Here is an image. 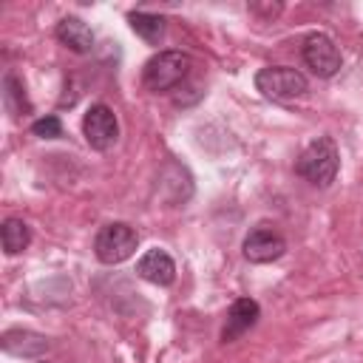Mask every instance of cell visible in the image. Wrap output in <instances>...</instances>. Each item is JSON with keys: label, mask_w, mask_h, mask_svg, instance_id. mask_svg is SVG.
Masks as SVG:
<instances>
[{"label": "cell", "mask_w": 363, "mask_h": 363, "mask_svg": "<svg viewBox=\"0 0 363 363\" xmlns=\"http://www.w3.org/2000/svg\"><path fill=\"white\" fill-rule=\"evenodd\" d=\"M136 244H139V235L130 224L125 221H111L105 227H99L96 238H94V255L113 267V264H122L125 258H130L136 252Z\"/></svg>", "instance_id": "cell-4"}, {"label": "cell", "mask_w": 363, "mask_h": 363, "mask_svg": "<svg viewBox=\"0 0 363 363\" xmlns=\"http://www.w3.org/2000/svg\"><path fill=\"white\" fill-rule=\"evenodd\" d=\"M193 68V60L190 54L184 51H176V48H167V51H159L153 54L145 68H142V82L147 91L153 94H164V91H173L176 85H182L187 79Z\"/></svg>", "instance_id": "cell-1"}, {"label": "cell", "mask_w": 363, "mask_h": 363, "mask_svg": "<svg viewBox=\"0 0 363 363\" xmlns=\"http://www.w3.org/2000/svg\"><path fill=\"white\" fill-rule=\"evenodd\" d=\"M31 133L40 136V139H60V136H62V122H60V116H54V113L40 116V119L31 125Z\"/></svg>", "instance_id": "cell-16"}, {"label": "cell", "mask_w": 363, "mask_h": 363, "mask_svg": "<svg viewBox=\"0 0 363 363\" xmlns=\"http://www.w3.org/2000/svg\"><path fill=\"white\" fill-rule=\"evenodd\" d=\"M301 54H303V62L312 68V74L320 77V79L335 77V74L340 71V65H343L340 48H337L335 40H332L329 34H323V31H312V34H306V37H303V48H301Z\"/></svg>", "instance_id": "cell-5"}, {"label": "cell", "mask_w": 363, "mask_h": 363, "mask_svg": "<svg viewBox=\"0 0 363 363\" xmlns=\"http://www.w3.org/2000/svg\"><path fill=\"white\" fill-rule=\"evenodd\" d=\"M54 34H57V40H60L65 48H71L74 54H91V48H94V31H91V26H88L85 20H79V17H62V20L57 23Z\"/></svg>", "instance_id": "cell-11"}, {"label": "cell", "mask_w": 363, "mask_h": 363, "mask_svg": "<svg viewBox=\"0 0 363 363\" xmlns=\"http://www.w3.org/2000/svg\"><path fill=\"white\" fill-rule=\"evenodd\" d=\"M82 136L94 150H111L119 139V119L105 102H94L82 116Z\"/></svg>", "instance_id": "cell-6"}, {"label": "cell", "mask_w": 363, "mask_h": 363, "mask_svg": "<svg viewBox=\"0 0 363 363\" xmlns=\"http://www.w3.org/2000/svg\"><path fill=\"white\" fill-rule=\"evenodd\" d=\"M3 105H6V111H9L14 119L31 113V105H28V99H26V88H23V82H20L11 71L3 77Z\"/></svg>", "instance_id": "cell-15"}, {"label": "cell", "mask_w": 363, "mask_h": 363, "mask_svg": "<svg viewBox=\"0 0 363 363\" xmlns=\"http://www.w3.org/2000/svg\"><path fill=\"white\" fill-rule=\"evenodd\" d=\"M0 238H3V252L6 255H20L31 241V230L23 218H6L3 230H0Z\"/></svg>", "instance_id": "cell-13"}, {"label": "cell", "mask_w": 363, "mask_h": 363, "mask_svg": "<svg viewBox=\"0 0 363 363\" xmlns=\"http://www.w3.org/2000/svg\"><path fill=\"white\" fill-rule=\"evenodd\" d=\"M128 23L133 28V34H139L145 43L156 45L162 37H164V17L159 14H147V11H130L128 14Z\"/></svg>", "instance_id": "cell-14"}, {"label": "cell", "mask_w": 363, "mask_h": 363, "mask_svg": "<svg viewBox=\"0 0 363 363\" xmlns=\"http://www.w3.org/2000/svg\"><path fill=\"white\" fill-rule=\"evenodd\" d=\"M255 88L272 102H289V99L303 96L309 91V82L298 68L267 65V68H261L255 74Z\"/></svg>", "instance_id": "cell-3"}, {"label": "cell", "mask_w": 363, "mask_h": 363, "mask_svg": "<svg viewBox=\"0 0 363 363\" xmlns=\"http://www.w3.org/2000/svg\"><path fill=\"white\" fill-rule=\"evenodd\" d=\"M261 318V306L252 298H235L233 306L227 309V320L221 329V343H233L238 340L244 332H250Z\"/></svg>", "instance_id": "cell-8"}, {"label": "cell", "mask_w": 363, "mask_h": 363, "mask_svg": "<svg viewBox=\"0 0 363 363\" xmlns=\"http://www.w3.org/2000/svg\"><path fill=\"white\" fill-rule=\"evenodd\" d=\"M241 252L250 264H272L286 252V241L272 224H255L247 233V238L241 244Z\"/></svg>", "instance_id": "cell-7"}, {"label": "cell", "mask_w": 363, "mask_h": 363, "mask_svg": "<svg viewBox=\"0 0 363 363\" xmlns=\"http://www.w3.org/2000/svg\"><path fill=\"white\" fill-rule=\"evenodd\" d=\"M0 346L6 354H14V357H40L48 349V337L31 329H9L3 332Z\"/></svg>", "instance_id": "cell-10"}, {"label": "cell", "mask_w": 363, "mask_h": 363, "mask_svg": "<svg viewBox=\"0 0 363 363\" xmlns=\"http://www.w3.org/2000/svg\"><path fill=\"white\" fill-rule=\"evenodd\" d=\"M337 167H340V156H337V147L329 136L312 139L295 162L298 176H303L306 182H312L318 187H329L337 176Z\"/></svg>", "instance_id": "cell-2"}, {"label": "cell", "mask_w": 363, "mask_h": 363, "mask_svg": "<svg viewBox=\"0 0 363 363\" xmlns=\"http://www.w3.org/2000/svg\"><path fill=\"white\" fill-rule=\"evenodd\" d=\"M136 275L145 278V281H150V284H156V286H167L176 278V264H173V258L164 250L153 247V250H147L136 261Z\"/></svg>", "instance_id": "cell-9"}, {"label": "cell", "mask_w": 363, "mask_h": 363, "mask_svg": "<svg viewBox=\"0 0 363 363\" xmlns=\"http://www.w3.org/2000/svg\"><path fill=\"white\" fill-rule=\"evenodd\" d=\"M159 179H162V190H164V193H167V187H173V193H170V201H173V204L190 199V193H193V179H190V173H187L182 164H176V162L164 164V170H162Z\"/></svg>", "instance_id": "cell-12"}]
</instances>
